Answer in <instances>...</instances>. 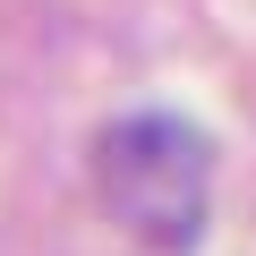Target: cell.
<instances>
[{
  "label": "cell",
  "mask_w": 256,
  "mask_h": 256,
  "mask_svg": "<svg viewBox=\"0 0 256 256\" xmlns=\"http://www.w3.org/2000/svg\"><path fill=\"white\" fill-rule=\"evenodd\" d=\"M94 188L111 205L120 230H137L146 248H196L205 230V188H214V146L196 137L188 120H120L102 128V146H94Z\"/></svg>",
  "instance_id": "cell-1"
}]
</instances>
